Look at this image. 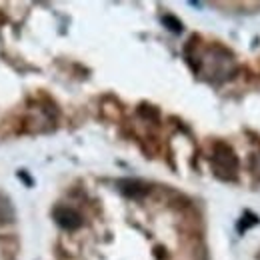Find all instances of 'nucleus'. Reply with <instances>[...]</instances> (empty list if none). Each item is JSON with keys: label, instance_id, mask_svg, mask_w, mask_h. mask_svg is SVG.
<instances>
[{"label": "nucleus", "instance_id": "nucleus-5", "mask_svg": "<svg viewBox=\"0 0 260 260\" xmlns=\"http://www.w3.org/2000/svg\"><path fill=\"white\" fill-rule=\"evenodd\" d=\"M248 168H250V174L260 180V152H252V154H250V158H248Z\"/></svg>", "mask_w": 260, "mask_h": 260}, {"label": "nucleus", "instance_id": "nucleus-6", "mask_svg": "<svg viewBox=\"0 0 260 260\" xmlns=\"http://www.w3.org/2000/svg\"><path fill=\"white\" fill-rule=\"evenodd\" d=\"M162 22L166 24V28H168V30H172V32H182V24H180V20H178V18H174V16L166 14V16L162 18Z\"/></svg>", "mask_w": 260, "mask_h": 260}, {"label": "nucleus", "instance_id": "nucleus-1", "mask_svg": "<svg viewBox=\"0 0 260 260\" xmlns=\"http://www.w3.org/2000/svg\"><path fill=\"white\" fill-rule=\"evenodd\" d=\"M202 68H204V78L208 82H226L228 78H232V74L236 72V64L232 54L226 48L214 44L208 46V50L202 56Z\"/></svg>", "mask_w": 260, "mask_h": 260}, {"label": "nucleus", "instance_id": "nucleus-7", "mask_svg": "<svg viewBox=\"0 0 260 260\" xmlns=\"http://www.w3.org/2000/svg\"><path fill=\"white\" fill-rule=\"evenodd\" d=\"M258 222V218L254 216V214H250V212H244V216L240 218V222H238V230L240 232H244L248 226H252V224H256Z\"/></svg>", "mask_w": 260, "mask_h": 260}, {"label": "nucleus", "instance_id": "nucleus-2", "mask_svg": "<svg viewBox=\"0 0 260 260\" xmlns=\"http://www.w3.org/2000/svg\"><path fill=\"white\" fill-rule=\"evenodd\" d=\"M212 170L216 174V178L234 182L238 178V158L234 154V150L224 144V142H216L214 150H212Z\"/></svg>", "mask_w": 260, "mask_h": 260}, {"label": "nucleus", "instance_id": "nucleus-3", "mask_svg": "<svg viewBox=\"0 0 260 260\" xmlns=\"http://www.w3.org/2000/svg\"><path fill=\"white\" fill-rule=\"evenodd\" d=\"M54 220H56L58 226L64 228V230H76L82 224V216L70 206H58L54 210Z\"/></svg>", "mask_w": 260, "mask_h": 260}, {"label": "nucleus", "instance_id": "nucleus-4", "mask_svg": "<svg viewBox=\"0 0 260 260\" xmlns=\"http://www.w3.org/2000/svg\"><path fill=\"white\" fill-rule=\"evenodd\" d=\"M120 190L128 198H140V196H144L148 192V186L138 182V180H124V182H120Z\"/></svg>", "mask_w": 260, "mask_h": 260}]
</instances>
